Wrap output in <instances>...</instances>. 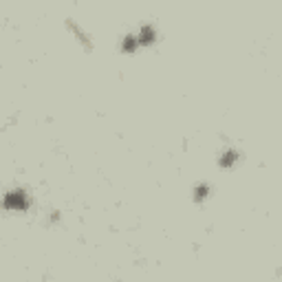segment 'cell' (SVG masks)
Here are the masks:
<instances>
[{
    "label": "cell",
    "mask_w": 282,
    "mask_h": 282,
    "mask_svg": "<svg viewBox=\"0 0 282 282\" xmlns=\"http://www.w3.org/2000/svg\"><path fill=\"white\" fill-rule=\"evenodd\" d=\"M137 47H139V42H137L135 36H128L126 40H123V51H126V53H135Z\"/></svg>",
    "instance_id": "277c9868"
},
{
    "label": "cell",
    "mask_w": 282,
    "mask_h": 282,
    "mask_svg": "<svg viewBox=\"0 0 282 282\" xmlns=\"http://www.w3.org/2000/svg\"><path fill=\"white\" fill-rule=\"evenodd\" d=\"M156 40V31L150 27V24H146V27H141L139 31V38H137V42L141 44V47H148V44H152Z\"/></svg>",
    "instance_id": "7a4b0ae2"
},
{
    "label": "cell",
    "mask_w": 282,
    "mask_h": 282,
    "mask_svg": "<svg viewBox=\"0 0 282 282\" xmlns=\"http://www.w3.org/2000/svg\"><path fill=\"white\" fill-rule=\"evenodd\" d=\"M207 194H209V187L207 185H199V187H196V201H203Z\"/></svg>",
    "instance_id": "5b68a950"
},
{
    "label": "cell",
    "mask_w": 282,
    "mask_h": 282,
    "mask_svg": "<svg viewBox=\"0 0 282 282\" xmlns=\"http://www.w3.org/2000/svg\"><path fill=\"white\" fill-rule=\"evenodd\" d=\"M236 159H238V154L234 152V150H229V152H225L221 156V168H229V166H234Z\"/></svg>",
    "instance_id": "3957f363"
},
{
    "label": "cell",
    "mask_w": 282,
    "mask_h": 282,
    "mask_svg": "<svg viewBox=\"0 0 282 282\" xmlns=\"http://www.w3.org/2000/svg\"><path fill=\"white\" fill-rule=\"evenodd\" d=\"M3 205L7 209H11V212H24V209L29 207V199H27V194H24L22 190H14V192L5 194Z\"/></svg>",
    "instance_id": "6da1fadb"
}]
</instances>
